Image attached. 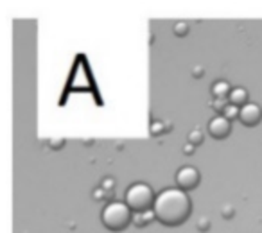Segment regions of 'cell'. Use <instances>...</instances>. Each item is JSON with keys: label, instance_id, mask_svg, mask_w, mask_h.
<instances>
[{"label": "cell", "instance_id": "52a82bcc", "mask_svg": "<svg viewBox=\"0 0 262 233\" xmlns=\"http://www.w3.org/2000/svg\"><path fill=\"white\" fill-rule=\"evenodd\" d=\"M232 90L233 88L230 86V83H226V81H215V83L212 84V95H214L215 99H219V101H228Z\"/></svg>", "mask_w": 262, "mask_h": 233}, {"label": "cell", "instance_id": "30bf717a", "mask_svg": "<svg viewBox=\"0 0 262 233\" xmlns=\"http://www.w3.org/2000/svg\"><path fill=\"white\" fill-rule=\"evenodd\" d=\"M239 111H241V108H239V106H235V104H230V102H228V104H226V108L223 109V113H221V115H223V116H226V119H228V121L232 122L233 119H239Z\"/></svg>", "mask_w": 262, "mask_h": 233}, {"label": "cell", "instance_id": "277c9868", "mask_svg": "<svg viewBox=\"0 0 262 233\" xmlns=\"http://www.w3.org/2000/svg\"><path fill=\"white\" fill-rule=\"evenodd\" d=\"M198 183H200V172L192 165H185V167H182L176 172V185H178V189L189 192V190L196 189Z\"/></svg>", "mask_w": 262, "mask_h": 233}, {"label": "cell", "instance_id": "9a60e30c", "mask_svg": "<svg viewBox=\"0 0 262 233\" xmlns=\"http://www.w3.org/2000/svg\"><path fill=\"white\" fill-rule=\"evenodd\" d=\"M208 226H210V224H208V219H200V221H198V228L203 229V231H207Z\"/></svg>", "mask_w": 262, "mask_h": 233}, {"label": "cell", "instance_id": "8992f818", "mask_svg": "<svg viewBox=\"0 0 262 233\" xmlns=\"http://www.w3.org/2000/svg\"><path fill=\"white\" fill-rule=\"evenodd\" d=\"M232 133V122L223 115H215L210 122H208V135L215 140H223Z\"/></svg>", "mask_w": 262, "mask_h": 233}, {"label": "cell", "instance_id": "6da1fadb", "mask_svg": "<svg viewBox=\"0 0 262 233\" xmlns=\"http://www.w3.org/2000/svg\"><path fill=\"white\" fill-rule=\"evenodd\" d=\"M190 212H192V203L189 194L178 187H169L158 192L153 204L155 219L171 228L183 224L190 217Z\"/></svg>", "mask_w": 262, "mask_h": 233}, {"label": "cell", "instance_id": "7c38bea8", "mask_svg": "<svg viewBox=\"0 0 262 233\" xmlns=\"http://www.w3.org/2000/svg\"><path fill=\"white\" fill-rule=\"evenodd\" d=\"M172 31H174L176 36H185V34L189 33V26H187L185 22H176L174 27H172Z\"/></svg>", "mask_w": 262, "mask_h": 233}, {"label": "cell", "instance_id": "4fadbf2b", "mask_svg": "<svg viewBox=\"0 0 262 233\" xmlns=\"http://www.w3.org/2000/svg\"><path fill=\"white\" fill-rule=\"evenodd\" d=\"M160 133H164V124L162 122H153L151 124V135H160Z\"/></svg>", "mask_w": 262, "mask_h": 233}, {"label": "cell", "instance_id": "8fae6325", "mask_svg": "<svg viewBox=\"0 0 262 233\" xmlns=\"http://www.w3.org/2000/svg\"><path fill=\"white\" fill-rule=\"evenodd\" d=\"M187 140H189V144H192L194 147L201 146V144H203V133H201L200 129H192V131L189 133V136H187Z\"/></svg>", "mask_w": 262, "mask_h": 233}, {"label": "cell", "instance_id": "ba28073f", "mask_svg": "<svg viewBox=\"0 0 262 233\" xmlns=\"http://www.w3.org/2000/svg\"><path fill=\"white\" fill-rule=\"evenodd\" d=\"M228 102L230 104H235V106H239V108H243L244 104H248V91L241 86L233 88L232 94H230V97H228Z\"/></svg>", "mask_w": 262, "mask_h": 233}, {"label": "cell", "instance_id": "5bb4252c", "mask_svg": "<svg viewBox=\"0 0 262 233\" xmlns=\"http://www.w3.org/2000/svg\"><path fill=\"white\" fill-rule=\"evenodd\" d=\"M113 185H115V181H113L112 178H106L101 181V189H104V190H113Z\"/></svg>", "mask_w": 262, "mask_h": 233}, {"label": "cell", "instance_id": "3957f363", "mask_svg": "<svg viewBox=\"0 0 262 233\" xmlns=\"http://www.w3.org/2000/svg\"><path fill=\"white\" fill-rule=\"evenodd\" d=\"M126 204L131 208L133 214H142V212L153 210L155 196L153 189L147 183H133L129 189L126 190Z\"/></svg>", "mask_w": 262, "mask_h": 233}, {"label": "cell", "instance_id": "7a4b0ae2", "mask_svg": "<svg viewBox=\"0 0 262 233\" xmlns=\"http://www.w3.org/2000/svg\"><path fill=\"white\" fill-rule=\"evenodd\" d=\"M101 221L110 231H122L133 222V212L126 201H110L102 208Z\"/></svg>", "mask_w": 262, "mask_h": 233}, {"label": "cell", "instance_id": "5b68a950", "mask_svg": "<svg viewBox=\"0 0 262 233\" xmlns=\"http://www.w3.org/2000/svg\"><path fill=\"white\" fill-rule=\"evenodd\" d=\"M262 121V108L255 102H248L241 108L239 111V122L246 128H253Z\"/></svg>", "mask_w": 262, "mask_h": 233}, {"label": "cell", "instance_id": "9c48e42d", "mask_svg": "<svg viewBox=\"0 0 262 233\" xmlns=\"http://www.w3.org/2000/svg\"><path fill=\"white\" fill-rule=\"evenodd\" d=\"M155 219V214L153 210H147V212H142V214H133V224H137L139 228H144L147 226L151 221Z\"/></svg>", "mask_w": 262, "mask_h": 233}, {"label": "cell", "instance_id": "2e32d148", "mask_svg": "<svg viewBox=\"0 0 262 233\" xmlns=\"http://www.w3.org/2000/svg\"><path fill=\"white\" fill-rule=\"evenodd\" d=\"M183 151H185V153H187V154L194 153V146H192V144H189V142H187V146H185V147H183Z\"/></svg>", "mask_w": 262, "mask_h": 233}]
</instances>
